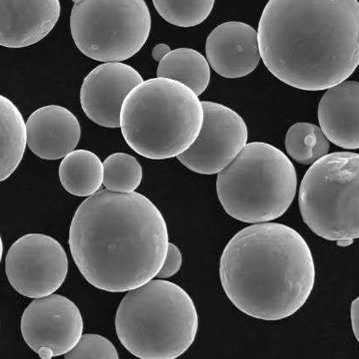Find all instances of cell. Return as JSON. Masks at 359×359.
<instances>
[{"label":"cell","mask_w":359,"mask_h":359,"mask_svg":"<svg viewBox=\"0 0 359 359\" xmlns=\"http://www.w3.org/2000/svg\"><path fill=\"white\" fill-rule=\"evenodd\" d=\"M158 14L169 25L193 27L211 13L216 0H152Z\"/></svg>","instance_id":"7402d4cb"},{"label":"cell","mask_w":359,"mask_h":359,"mask_svg":"<svg viewBox=\"0 0 359 359\" xmlns=\"http://www.w3.org/2000/svg\"><path fill=\"white\" fill-rule=\"evenodd\" d=\"M200 318L195 302L176 283L151 280L127 292L115 314L124 348L141 359H174L195 342Z\"/></svg>","instance_id":"5b68a950"},{"label":"cell","mask_w":359,"mask_h":359,"mask_svg":"<svg viewBox=\"0 0 359 359\" xmlns=\"http://www.w3.org/2000/svg\"><path fill=\"white\" fill-rule=\"evenodd\" d=\"M157 77L177 80L198 96L207 89L211 77L209 60L191 48H177L164 56L157 66Z\"/></svg>","instance_id":"d6986e66"},{"label":"cell","mask_w":359,"mask_h":359,"mask_svg":"<svg viewBox=\"0 0 359 359\" xmlns=\"http://www.w3.org/2000/svg\"><path fill=\"white\" fill-rule=\"evenodd\" d=\"M204 120L191 147L177 160L195 173L218 174L247 146L249 130L242 116L222 104L202 101Z\"/></svg>","instance_id":"30bf717a"},{"label":"cell","mask_w":359,"mask_h":359,"mask_svg":"<svg viewBox=\"0 0 359 359\" xmlns=\"http://www.w3.org/2000/svg\"><path fill=\"white\" fill-rule=\"evenodd\" d=\"M1 125V174L6 181L15 172L25 155L27 145V126L20 109L6 96L0 97Z\"/></svg>","instance_id":"ac0fdd59"},{"label":"cell","mask_w":359,"mask_h":359,"mask_svg":"<svg viewBox=\"0 0 359 359\" xmlns=\"http://www.w3.org/2000/svg\"><path fill=\"white\" fill-rule=\"evenodd\" d=\"M183 254L181 250L176 245L169 243L167 259H165L164 266L159 273H157V278L160 280H167V278L176 275L183 266Z\"/></svg>","instance_id":"cb8c5ba5"},{"label":"cell","mask_w":359,"mask_h":359,"mask_svg":"<svg viewBox=\"0 0 359 359\" xmlns=\"http://www.w3.org/2000/svg\"><path fill=\"white\" fill-rule=\"evenodd\" d=\"M170 51L171 50H170L169 45L159 43L153 47L151 55H152V58L155 59V61L159 62V61H162L164 56L167 55V53H169Z\"/></svg>","instance_id":"484cf974"},{"label":"cell","mask_w":359,"mask_h":359,"mask_svg":"<svg viewBox=\"0 0 359 359\" xmlns=\"http://www.w3.org/2000/svg\"><path fill=\"white\" fill-rule=\"evenodd\" d=\"M318 114L329 142L346 150L359 149V82L344 81L327 89Z\"/></svg>","instance_id":"2e32d148"},{"label":"cell","mask_w":359,"mask_h":359,"mask_svg":"<svg viewBox=\"0 0 359 359\" xmlns=\"http://www.w3.org/2000/svg\"><path fill=\"white\" fill-rule=\"evenodd\" d=\"M285 149L292 160L307 166L327 155L330 144L318 125L296 123L288 129L285 136Z\"/></svg>","instance_id":"ffe728a7"},{"label":"cell","mask_w":359,"mask_h":359,"mask_svg":"<svg viewBox=\"0 0 359 359\" xmlns=\"http://www.w3.org/2000/svg\"><path fill=\"white\" fill-rule=\"evenodd\" d=\"M68 244L77 269L91 285L127 292L157 278L169 252V229L145 196L105 189L77 208Z\"/></svg>","instance_id":"6da1fadb"},{"label":"cell","mask_w":359,"mask_h":359,"mask_svg":"<svg viewBox=\"0 0 359 359\" xmlns=\"http://www.w3.org/2000/svg\"><path fill=\"white\" fill-rule=\"evenodd\" d=\"M20 332L25 344L39 358L65 356L84 332V320L77 304L53 294L34 299L23 311Z\"/></svg>","instance_id":"8fae6325"},{"label":"cell","mask_w":359,"mask_h":359,"mask_svg":"<svg viewBox=\"0 0 359 359\" xmlns=\"http://www.w3.org/2000/svg\"><path fill=\"white\" fill-rule=\"evenodd\" d=\"M351 327H353V334L359 344V297L354 299L351 308Z\"/></svg>","instance_id":"d4e9b609"},{"label":"cell","mask_w":359,"mask_h":359,"mask_svg":"<svg viewBox=\"0 0 359 359\" xmlns=\"http://www.w3.org/2000/svg\"><path fill=\"white\" fill-rule=\"evenodd\" d=\"M70 32L86 57L122 62L136 55L150 37L145 0H73Z\"/></svg>","instance_id":"ba28073f"},{"label":"cell","mask_w":359,"mask_h":359,"mask_svg":"<svg viewBox=\"0 0 359 359\" xmlns=\"http://www.w3.org/2000/svg\"><path fill=\"white\" fill-rule=\"evenodd\" d=\"M105 168L98 155L84 149L72 151L59 165V179L66 192L91 197L103 184Z\"/></svg>","instance_id":"e0dca14e"},{"label":"cell","mask_w":359,"mask_h":359,"mask_svg":"<svg viewBox=\"0 0 359 359\" xmlns=\"http://www.w3.org/2000/svg\"><path fill=\"white\" fill-rule=\"evenodd\" d=\"M204 109L185 84L157 77L141 82L125 98L120 128L132 150L151 160L177 157L202 131Z\"/></svg>","instance_id":"277c9868"},{"label":"cell","mask_w":359,"mask_h":359,"mask_svg":"<svg viewBox=\"0 0 359 359\" xmlns=\"http://www.w3.org/2000/svg\"><path fill=\"white\" fill-rule=\"evenodd\" d=\"M60 16L59 0H1L0 44L25 48L46 39Z\"/></svg>","instance_id":"5bb4252c"},{"label":"cell","mask_w":359,"mask_h":359,"mask_svg":"<svg viewBox=\"0 0 359 359\" xmlns=\"http://www.w3.org/2000/svg\"><path fill=\"white\" fill-rule=\"evenodd\" d=\"M219 276L236 309L256 320L278 321L294 316L311 297L315 266L299 231L268 222L233 236L222 252Z\"/></svg>","instance_id":"3957f363"},{"label":"cell","mask_w":359,"mask_h":359,"mask_svg":"<svg viewBox=\"0 0 359 359\" xmlns=\"http://www.w3.org/2000/svg\"><path fill=\"white\" fill-rule=\"evenodd\" d=\"M27 145L40 159H63L79 145L81 127L67 108L47 105L28 117Z\"/></svg>","instance_id":"9a60e30c"},{"label":"cell","mask_w":359,"mask_h":359,"mask_svg":"<svg viewBox=\"0 0 359 359\" xmlns=\"http://www.w3.org/2000/svg\"><path fill=\"white\" fill-rule=\"evenodd\" d=\"M103 185L113 192H136L143 182V170L141 163L126 153L108 156L103 162Z\"/></svg>","instance_id":"44dd1931"},{"label":"cell","mask_w":359,"mask_h":359,"mask_svg":"<svg viewBox=\"0 0 359 359\" xmlns=\"http://www.w3.org/2000/svg\"><path fill=\"white\" fill-rule=\"evenodd\" d=\"M141 82L143 76L131 66L122 62L99 65L89 73L81 85L82 110L99 126L118 128L125 98Z\"/></svg>","instance_id":"7c38bea8"},{"label":"cell","mask_w":359,"mask_h":359,"mask_svg":"<svg viewBox=\"0 0 359 359\" xmlns=\"http://www.w3.org/2000/svg\"><path fill=\"white\" fill-rule=\"evenodd\" d=\"M264 65L283 83L320 91L359 65L358 0H269L259 25Z\"/></svg>","instance_id":"7a4b0ae2"},{"label":"cell","mask_w":359,"mask_h":359,"mask_svg":"<svg viewBox=\"0 0 359 359\" xmlns=\"http://www.w3.org/2000/svg\"><path fill=\"white\" fill-rule=\"evenodd\" d=\"M299 210L318 237L348 247L359 238V154L335 152L316 161L302 179Z\"/></svg>","instance_id":"52a82bcc"},{"label":"cell","mask_w":359,"mask_h":359,"mask_svg":"<svg viewBox=\"0 0 359 359\" xmlns=\"http://www.w3.org/2000/svg\"><path fill=\"white\" fill-rule=\"evenodd\" d=\"M68 359H118L115 346L105 337L98 334H82L77 346L65 355Z\"/></svg>","instance_id":"603a6c76"},{"label":"cell","mask_w":359,"mask_h":359,"mask_svg":"<svg viewBox=\"0 0 359 359\" xmlns=\"http://www.w3.org/2000/svg\"><path fill=\"white\" fill-rule=\"evenodd\" d=\"M296 171L280 149L252 142L217 176L216 191L224 211L247 224L282 217L294 202Z\"/></svg>","instance_id":"8992f818"},{"label":"cell","mask_w":359,"mask_h":359,"mask_svg":"<svg viewBox=\"0 0 359 359\" xmlns=\"http://www.w3.org/2000/svg\"><path fill=\"white\" fill-rule=\"evenodd\" d=\"M67 273L65 250L51 236L27 233L18 238L7 252V280L23 297L40 299L56 294Z\"/></svg>","instance_id":"9c48e42d"},{"label":"cell","mask_w":359,"mask_h":359,"mask_svg":"<svg viewBox=\"0 0 359 359\" xmlns=\"http://www.w3.org/2000/svg\"><path fill=\"white\" fill-rule=\"evenodd\" d=\"M205 52L212 69L229 79L247 76L261 58L256 30L240 21H228L214 28L207 37Z\"/></svg>","instance_id":"4fadbf2b"}]
</instances>
